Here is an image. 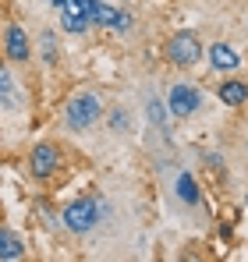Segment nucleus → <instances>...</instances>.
I'll list each match as a JSON object with an SVG mask.
<instances>
[{"label": "nucleus", "instance_id": "obj_1", "mask_svg": "<svg viewBox=\"0 0 248 262\" xmlns=\"http://www.w3.org/2000/svg\"><path fill=\"white\" fill-rule=\"evenodd\" d=\"M199 57H202V46H199V39H195L192 32H177V36L167 43V60L177 64V68H192Z\"/></svg>", "mask_w": 248, "mask_h": 262}, {"label": "nucleus", "instance_id": "obj_2", "mask_svg": "<svg viewBox=\"0 0 248 262\" xmlns=\"http://www.w3.org/2000/svg\"><path fill=\"white\" fill-rule=\"evenodd\" d=\"M99 114H103V106H99V99L96 96H75L71 103H68V124L75 131H82V128H89V124H96L99 121Z\"/></svg>", "mask_w": 248, "mask_h": 262}, {"label": "nucleus", "instance_id": "obj_3", "mask_svg": "<svg viewBox=\"0 0 248 262\" xmlns=\"http://www.w3.org/2000/svg\"><path fill=\"white\" fill-rule=\"evenodd\" d=\"M96 220H99V206H96L92 199H78L75 206H68V209H64V223H68V230H75V234L92 230V227H96Z\"/></svg>", "mask_w": 248, "mask_h": 262}, {"label": "nucleus", "instance_id": "obj_4", "mask_svg": "<svg viewBox=\"0 0 248 262\" xmlns=\"http://www.w3.org/2000/svg\"><path fill=\"white\" fill-rule=\"evenodd\" d=\"M60 11L68 32H85L92 21V0H60Z\"/></svg>", "mask_w": 248, "mask_h": 262}, {"label": "nucleus", "instance_id": "obj_5", "mask_svg": "<svg viewBox=\"0 0 248 262\" xmlns=\"http://www.w3.org/2000/svg\"><path fill=\"white\" fill-rule=\"evenodd\" d=\"M199 89L192 85H174L170 89V99H167V106H170V114H177V117H192L195 110H199Z\"/></svg>", "mask_w": 248, "mask_h": 262}, {"label": "nucleus", "instance_id": "obj_6", "mask_svg": "<svg viewBox=\"0 0 248 262\" xmlns=\"http://www.w3.org/2000/svg\"><path fill=\"white\" fill-rule=\"evenodd\" d=\"M92 21H96V25H103V29H117V32H124V29L131 25V18H128V14L114 11L110 4H99V0H92Z\"/></svg>", "mask_w": 248, "mask_h": 262}, {"label": "nucleus", "instance_id": "obj_7", "mask_svg": "<svg viewBox=\"0 0 248 262\" xmlns=\"http://www.w3.org/2000/svg\"><path fill=\"white\" fill-rule=\"evenodd\" d=\"M57 160H60V152H57V145H36V149H32V174H36V177H46V174H53V167H57Z\"/></svg>", "mask_w": 248, "mask_h": 262}, {"label": "nucleus", "instance_id": "obj_8", "mask_svg": "<svg viewBox=\"0 0 248 262\" xmlns=\"http://www.w3.org/2000/svg\"><path fill=\"white\" fill-rule=\"evenodd\" d=\"M4 43H7V57H11V60H25V57H29V36H25L18 25L7 29Z\"/></svg>", "mask_w": 248, "mask_h": 262}, {"label": "nucleus", "instance_id": "obj_9", "mask_svg": "<svg viewBox=\"0 0 248 262\" xmlns=\"http://www.w3.org/2000/svg\"><path fill=\"white\" fill-rule=\"evenodd\" d=\"M238 53L231 50V46H223V43H216V46H209V64L216 68V71H234L238 68Z\"/></svg>", "mask_w": 248, "mask_h": 262}, {"label": "nucleus", "instance_id": "obj_10", "mask_svg": "<svg viewBox=\"0 0 248 262\" xmlns=\"http://www.w3.org/2000/svg\"><path fill=\"white\" fill-rule=\"evenodd\" d=\"M22 252H25V245H22V237L18 234H11V230H0V259H22Z\"/></svg>", "mask_w": 248, "mask_h": 262}, {"label": "nucleus", "instance_id": "obj_11", "mask_svg": "<svg viewBox=\"0 0 248 262\" xmlns=\"http://www.w3.org/2000/svg\"><path fill=\"white\" fill-rule=\"evenodd\" d=\"M245 96H248L245 82H223V85H220V99H223L227 106H241Z\"/></svg>", "mask_w": 248, "mask_h": 262}, {"label": "nucleus", "instance_id": "obj_12", "mask_svg": "<svg viewBox=\"0 0 248 262\" xmlns=\"http://www.w3.org/2000/svg\"><path fill=\"white\" fill-rule=\"evenodd\" d=\"M177 199H181V202H188V206H195V202H199V188H195V177H192V174H181V177H177Z\"/></svg>", "mask_w": 248, "mask_h": 262}, {"label": "nucleus", "instance_id": "obj_13", "mask_svg": "<svg viewBox=\"0 0 248 262\" xmlns=\"http://www.w3.org/2000/svg\"><path fill=\"white\" fill-rule=\"evenodd\" d=\"M0 96H4L7 106H18V96H14V85H11V75L7 71H0Z\"/></svg>", "mask_w": 248, "mask_h": 262}, {"label": "nucleus", "instance_id": "obj_14", "mask_svg": "<svg viewBox=\"0 0 248 262\" xmlns=\"http://www.w3.org/2000/svg\"><path fill=\"white\" fill-rule=\"evenodd\" d=\"M149 117H153V121H156V124L163 128V121H167V110H163V103H160V99H153V103H149Z\"/></svg>", "mask_w": 248, "mask_h": 262}, {"label": "nucleus", "instance_id": "obj_15", "mask_svg": "<svg viewBox=\"0 0 248 262\" xmlns=\"http://www.w3.org/2000/svg\"><path fill=\"white\" fill-rule=\"evenodd\" d=\"M43 57H46V60L57 57V43H53V36H43Z\"/></svg>", "mask_w": 248, "mask_h": 262}, {"label": "nucleus", "instance_id": "obj_16", "mask_svg": "<svg viewBox=\"0 0 248 262\" xmlns=\"http://www.w3.org/2000/svg\"><path fill=\"white\" fill-rule=\"evenodd\" d=\"M50 4H57V7H60V0H50Z\"/></svg>", "mask_w": 248, "mask_h": 262}]
</instances>
